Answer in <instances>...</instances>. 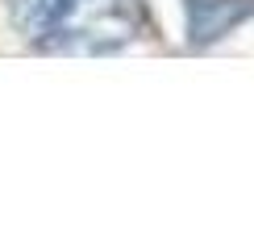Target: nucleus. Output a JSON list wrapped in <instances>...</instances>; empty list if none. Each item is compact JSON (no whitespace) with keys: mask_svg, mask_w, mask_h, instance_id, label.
<instances>
[{"mask_svg":"<svg viewBox=\"0 0 254 250\" xmlns=\"http://www.w3.org/2000/svg\"><path fill=\"white\" fill-rule=\"evenodd\" d=\"M17 21L50 50H113L137 34V0H17Z\"/></svg>","mask_w":254,"mask_h":250,"instance_id":"1","label":"nucleus"},{"mask_svg":"<svg viewBox=\"0 0 254 250\" xmlns=\"http://www.w3.org/2000/svg\"><path fill=\"white\" fill-rule=\"evenodd\" d=\"M188 13L196 38H217L221 29L254 17V0H188Z\"/></svg>","mask_w":254,"mask_h":250,"instance_id":"2","label":"nucleus"}]
</instances>
